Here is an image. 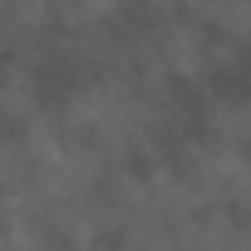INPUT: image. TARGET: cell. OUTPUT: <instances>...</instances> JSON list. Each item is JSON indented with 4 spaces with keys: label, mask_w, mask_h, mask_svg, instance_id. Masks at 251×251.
Segmentation results:
<instances>
[{
    "label": "cell",
    "mask_w": 251,
    "mask_h": 251,
    "mask_svg": "<svg viewBox=\"0 0 251 251\" xmlns=\"http://www.w3.org/2000/svg\"><path fill=\"white\" fill-rule=\"evenodd\" d=\"M59 5L74 15V20H99V15H108L118 0H59Z\"/></svg>",
    "instance_id": "obj_1"
}]
</instances>
